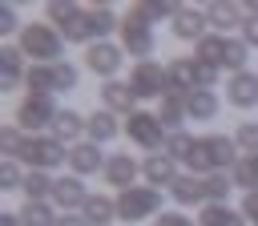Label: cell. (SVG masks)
I'll use <instances>...</instances> for the list:
<instances>
[{"label":"cell","instance_id":"cell-29","mask_svg":"<svg viewBox=\"0 0 258 226\" xmlns=\"http://www.w3.org/2000/svg\"><path fill=\"white\" fill-rule=\"evenodd\" d=\"M89 137H93L97 145L117 137V121H113V113H109V109H101V113H93V117H89Z\"/></svg>","mask_w":258,"mask_h":226},{"label":"cell","instance_id":"cell-33","mask_svg":"<svg viewBox=\"0 0 258 226\" xmlns=\"http://www.w3.org/2000/svg\"><path fill=\"white\" fill-rule=\"evenodd\" d=\"M20 44H4V89H16L20 85Z\"/></svg>","mask_w":258,"mask_h":226},{"label":"cell","instance_id":"cell-39","mask_svg":"<svg viewBox=\"0 0 258 226\" xmlns=\"http://www.w3.org/2000/svg\"><path fill=\"white\" fill-rule=\"evenodd\" d=\"M44 12H48V16H52V20H56V24H60V20H69V16H73V12H77V4H64V0H52V4H48V8H44Z\"/></svg>","mask_w":258,"mask_h":226},{"label":"cell","instance_id":"cell-43","mask_svg":"<svg viewBox=\"0 0 258 226\" xmlns=\"http://www.w3.org/2000/svg\"><path fill=\"white\" fill-rule=\"evenodd\" d=\"M242 214H246V218L258 226V190H250V194L242 198Z\"/></svg>","mask_w":258,"mask_h":226},{"label":"cell","instance_id":"cell-1","mask_svg":"<svg viewBox=\"0 0 258 226\" xmlns=\"http://www.w3.org/2000/svg\"><path fill=\"white\" fill-rule=\"evenodd\" d=\"M20 52L44 61V65H60V52H64V36L52 28V24H24L20 28Z\"/></svg>","mask_w":258,"mask_h":226},{"label":"cell","instance_id":"cell-11","mask_svg":"<svg viewBox=\"0 0 258 226\" xmlns=\"http://www.w3.org/2000/svg\"><path fill=\"white\" fill-rule=\"evenodd\" d=\"M137 174H141V165H137V157H133V153H113V157L105 161V174H101V178L121 194V190H129V186H133V178H137Z\"/></svg>","mask_w":258,"mask_h":226},{"label":"cell","instance_id":"cell-8","mask_svg":"<svg viewBox=\"0 0 258 226\" xmlns=\"http://www.w3.org/2000/svg\"><path fill=\"white\" fill-rule=\"evenodd\" d=\"M105 153H101V145L97 141H77V145H69V165H73V174L77 178H89V174H105Z\"/></svg>","mask_w":258,"mask_h":226},{"label":"cell","instance_id":"cell-44","mask_svg":"<svg viewBox=\"0 0 258 226\" xmlns=\"http://www.w3.org/2000/svg\"><path fill=\"white\" fill-rule=\"evenodd\" d=\"M12 28H16V8L4 4V8H0V32H12Z\"/></svg>","mask_w":258,"mask_h":226},{"label":"cell","instance_id":"cell-26","mask_svg":"<svg viewBox=\"0 0 258 226\" xmlns=\"http://www.w3.org/2000/svg\"><path fill=\"white\" fill-rule=\"evenodd\" d=\"M226 44H230V36H206V40H198V56L194 61H202V65H226Z\"/></svg>","mask_w":258,"mask_h":226},{"label":"cell","instance_id":"cell-38","mask_svg":"<svg viewBox=\"0 0 258 226\" xmlns=\"http://www.w3.org/2000/svg\"><path fill=\"white\" fill-rule=\"evenodd\" d=\"M24 178H28V174H20V161L8 157V161L0 165V186H4V190H24Z\"/></svg>","mask_w":258,"mask_h":226},{"label":"cell","instance_id":"cell-24","mask_svg":"<svg viewBox=\"0 0 258 226\" xmlns=\"http://www.w3.org/2000/svg\"><path fill=\"white\" fill-rule=\"evenodd\" d=\"M206 20H210L218 32H230L234 24H242V8H238V4H222V0H218V4H210V8H206Z\"/></svg>","mask_w":258,"mask_h":226},{"label":"cell","instance_id":"cell-6","mask_svg":"<svg viewBox=\"0 0 258 226\" xmlns=\"http://www.w3.org/2000/svg\"><path fill=\"white\" fill-rule=\"evenodd\" d=\"M16 161H24V165H32V170H52V165L69 161V149H64L56 137H24V149H20Z\"/></svg>","mask_w":258,"mask_h":226},{"label":"cell","instance_id":"cell-41","mask_svg":"<svg viewBox=\"0 0 258 226\" xmlns=\"http://www.w3.org/2000/svg\"><path fill=\"white\" fill-rule=\"evenodd\" d=\"M157 226H198L189 214H177V210H169V214H157Z\"/></svg>","mask_w":258,"mask_h":226},{"label":"cell","instance_id":"cell-30","mask_svg":"<svg viewBox=\"0 0 258 226\" xmlns=\"http://www.w3.org/2000/svg\"><path fill=\"white\" fill-rule=\"evenodd\" d=\"M157 117H161V125H169V129H173V125H181V121H185V97L165 93V97H161V113H157Z\"/></svg>","mask_w":258,"mask_h":226},{"label":"cell","instance_id":"cell-22","mask_svg":"<svg viewBox=\"0 0 258 226\" xmlns=\"http://www.w3.org/2000/svg\"><path fill=\"white\" fill-rule=\"evenodd\" d=\"M60 36H69V40H93V36H97V28H93L89 8H77L69 20H60ZM93 44H97V40H93Z\"/></svg>","mask_w":258,"mask_h":226},{"label":"cell","instance_id":"cell-17","mask_svg":"<svg viewBox=\"0 0 258 226\" xmlns=\"http://www.w3.org/2000/svg\"><path fill=\"white\" fill-rule=\"evenodd\" d=\"M101 101H105V109L109 113H133V89H129V81H105L101 85Z\"/></svg>","mask_w":258,"mask_h":226},{"label":"cell","instance_id":"cell-45","mask_svg":"<svg viewBox=\"0 0 258 226\" xmlns=\"http://www.w3.org/2000/svg\"><path fill=\"white\" fill-rule=\"evenodd\" d=\"M56 226H89V222H85V214H60Z\"/></svg>","mask_w":258,"mask_h":226},{"label":"cell","instance_id":"cell-19","mask_svg":"<svg viewBox=\"0 0 258 226\" xmlns=\"http://www.w3.org/2000/svg\"><path fill=\"white\" fill-rule=\"evenodd\" d=\"M81 133H89V121H85L77 109H60V113H56V121H52V137L64 145V141H77Z\"/></svg>","mask_w":258,"mask_h":226},{"label":"cell","instance_id":"cell-9","mask_svg":"<svg viewBox=\"0 0 258 226\" xmlns=\"http://www.w3.org/2000/svg\"><path fill=\"white\" fill-rule=\"evenodd\" d=\"M121 40H125V48H129L137 61H149V52L157 48L153 28H149V24H141V20H133V16H125V20H121Z\"/></svg>","mask_w":258,"mask_h":226},{"label":"cell","instance_id":"cell-28","mask_svg":"<svg viewBox=\"0 0 258 226\" xmlns=\"http://www.w3.org/2000/svg\"><path fill=\"white\" fill-rule=\"evenodd\" d=\"M177 12H181L177 4H133V8H129V16L141 20V24H149V28H153L157 20H165V16H177Z\"/></svg>","mask_w":258,"mask_h":226},{"label":"cell","instance_id":"cell-27","mask_svg":"<svg viewBox=\"0 0 258 226\" xmlns=\"http://www.w3.org/2000/svg\"><path fill=\"white\" fill-rule=\"evenodd\" d=\"M52 186H56V178H48L44 170H32V174L24 178V198H28V202H48V198H52Z\"/></svg>","mask_w":258,"mask_h":226},{"label":"cell","instance_id":"cell-35","mask_svg":"<svg viewBox=\"0 0 258 226\" xmlns=\"http://www.w3.org/2000/svg\"><path fill=\"white\" fill-rule=\"evenodd\" d=\"M89 16H93L97 36H105V32H113V28H117V12H113L109 4H93V8H89Z\"/></svg>","mask_w":258,"mask_h":226},{"label":"cell","instance_id":"cell-42","mask_svg":"<svg viewBox=\"0 0 258 226\" xmlns=\"http://www.w3.org/2000/svg\"><path fill=\"white\" fill-rule=\"evenodd\" d=\"M242 40H246L250 48H258V16H250V20H242Z\"/></svg>","mask_w":258,"mask_h":226},{"label":"cell","instance_id":"cell-7","mask_svg":"<svg viewBox=\"0 0 258 226\" xmlns=\"http://www.w3.org/2000/svg\"><path fill=\"white\" fill-rule=\"evenodd\" d=\"M121 48L117 44H109V40H97V44H89V52H85V65L97 73V77H105V81H117V69H121Z\"/></svg>","mask_w":258,"mask_h":226},{"label":"cell","instance_id":"cell-34","mask_svg":"<svg viewBox=\"0 0 258 226\" xmlns=\"http://www.w3.org/2000/svg\"><path fill=\"white\" fill-rule=\"evenodd\" d=\"M234 145L246 149V157H254V153H258V121H242V125L234 129Z\"/></svg>","mask_w":258,"mask_h":226},{"label":"cell","instance_id":"cell-2","mask_svg":"<svg viewBox=\"0 0 258 226\" xmlns=\"http://www.w3.org/2000/svg\"><path fill=\"white\" fill-rule=\"evenodd\" d=\"M149 214H161V190L157 186H129L117 194V218L121 222H145Z\"/></svg>","mask_w":258,"mask_h":226},{"label":"cell","instance_id":"cell-14","mask_svg":"<svg viewBox=\"0 0 258 226\" xmlns=\"http://www.w3.org/2000/svg\"><path fill=\"white\" fill-rule=\"evenodd\" d=\"M226 101L238 109H254L258 105V77L254 73H234L226 85Z\"/></svg>","mask_w":258,"mask_h":226},{"label":"cell","instance_id":"cell-15","mask_svg":"<svg viewBox=\"0 0 258 226\" xmlns=\"http://www.w3.org/2000/svg\"><path fill=\"white\" fill-rule=\"evenodd\" d=\"M206 24H210V20H206V8H202V12H198V8H181V12L173 16V36L198 44V40H206Z\"/></svg>","mask_w":258,"mask_h":226},{"label":"cell","instance_id":"cell-40","mask_svg":"<svg viewBox=\"0 0 258 226\" xmlns=\"http://www.w3.org/2000/svg\"><path fill=\"white\" fill-rule=\"evenodd\" d=\"M194 69H198V89H210V85L218 81V69H214V65H202V61H194Z\"/></svg>","mask_w":258,"mask_h":226},{"label":"cell","instance_id":"cell-4","mask_svg":"<svg viewBox=\"0 0 258 226\" xmlns=\"http://www.w3.org/2000/svg\"><path fill=\"white\" fill-rule=\"evenodd\" d=\"M24 85H28V93H40V97L60 93V89H77V69L64 61L60 65H32L24 73Z\"/></svg>","mask_w":258,"mask_h":226},{"label":"cell","instance_id":"cell-21","mask_svg":"<svg viewBox=\"0 0 258 226\" xmlns=\"http://www.w3.org/2000/svg\"><path fill=\"white\" fill-rule=\"evenodd\" d=\"M113 218H117V198L89 194V202H85V222H89V226H109Z\"/></svg>","mask_w":258,"mask_h":226},{"label":"cell","instance_id":"cell-13","mask_svg":"<svg viewBox=\"0 0 258 226\" xmlns=\"http://www.w3.org/2000/svg\"><path fill=\"white\" fill-rule=\"evenodd\" d=\"M202 149H206L214 174H222L226 165H238V161H234L238 145H234V137H226V133H210V137H202Z\"/></svg>","mask_w":258,"mask_h":226},{"label":"cell","instance_id":"cell-25","mask_svg":"<svg viewBox=\"0 0 258 226\" xmlns=\"http://www.w3.org/2000/svg\"><path fill=\"white\" fill-rule=\"evenodd\" d=\"M16 214H20V226H56V218H60V214H52L48 202H24Z\"/></svg>","mask_w":258,"mask_h":226},{"label":"cell","instance_id":"cell-23","mask_svg":"<svg viewBox=\"0 0 258 226\" xmlns=\"http://www.w3.org/2000/svg\"><path fill=\"white\" fill-rule=\"evenodd\" d=\"M246 222H250V218L238 214V210H230L226 202H222V206H214V202L202 206V218H198V226H246Z\"/></svg>","mask_w":258,"mask_h":226},{"label":"cell","instance_id":"cell-5","mask_svg":"<svg viewBox=\"0 0 258 226\" xmlns=\"http://www.w3.org/2000/svg\"><path fill=\"white\" fill-rule=\"evenodd\" d=\"M125 133H129V141L133 145H141V149H161L169 137H165V125H161V117L157 113H145V109H133L129 113V121H125Z\"/></svg>","mask_w":258,"mask_h":226},{"label":"cell","instance_id":"cell-36","mask_svg":"<svg viewBox=\"0 0 258 226\" xmlns=\"http://www.w3.org/2000/svg\"><path fill=\"white\" fill-rule=\"evenodd\" d=\"M246 48H250L246 40H230V44H226V69H234V73H246V56H250Z\"/></svg>","mask_w":258,"mask_h":226},{"label":"cell","instance_id":"cell-37","mask_svg":"<svg viewBox=\"0 0 258 226\" xmlns=\"http://www.w3.org/2000/svg\"><path fill=\"white\" fill-rule=\"evenodd\" d=\"M194 145H198V141H194L189 133H181V129H177V133H169V141H165V149H169V157H173V161H185V153H189Z\"/></svg>","mask_w":258,"mask_h":226},{"label":"cell","instance_id":"cell-3","mask_svg":"<svg viewBox=\"0 0 258 226\" xmlns=\"http://www.w3.org/2000/svg\"><path fill=\"white\" fill-rule=\"evenodd\" d=\"M56 105H52V97H40V93H28V97H20L16 105H12V125L20 129V133H32V129H44V125H52L56 121Z\"/></svg>","mask_w":258,"mask_h":226},{"label":"cell","instance_id":"cell-12","mask_svg":"<svg viewBox=\"0 0 258 226\" xmlns=\"http://www.w3.org/2000/svg\"><path fill=\"white\" fill-rule=\"evenodd\" d=\"M85 202H89V190H85V182L73 174V178H56V186H52V206H60L64 214H73V210H85Z\"/></svg>","mask_w":258,"mask_h":226},{"label":"cell","instance_id":"cell-18","mask_svg":"<svg viewBox=\"0 0 258 226\" xmlns=\"http://www.w3.org/2000/svg\"><path fill=\"white\" fill-rule=\"evenodd\" d=\"M218 109H222V101H218V93H214V89H194V93L185 97V117L214 121V117H218Z\"/></svg>","mask_w":258,"mask_h":226},{"label":"cell","instance_id":"cell-31","mask_svg":"<svg viewBox=\"0 0 258 226\" xmlns=\"http://www.w3.org/2000/svg\"><path fill=\"white\" fill-rule=\"evenodd\" d=\"M202 182H206V206H210V202H214V206H222V202L230 198V186H234V182H230L226 174H206Z\"/></svg>","mask_w":258,"mask_h":226},{"label":"cell","instance_id":"cell-46","mask_svg":"<svg viewBox=\"0 0 258 226\" xmlns=\"http://www.w3.org/2000/svg\"><path fill=\"white\" fill-rule=\"evenodd\" d=\"M0 226H20V214H16V210H4V214H0Z\"/></svg>","mask_w":258,"mask_h":226},{"label":"cell","instance_id":"cell-20","mask_svg":"<svg viewBox=\"0 0 258 226\" xmlns=\"http://www.w3.org/2000/svg\"><path fill=\"white\" fill-rule=\"evenodd\" d=\"M169 194H173L177 206H198V202H206V182H202L198 174H181V178L169 186Z\"/></svg>","mask_w":258,"mask_h":226},{"label":"cell","instance_id":"cell-16","mask_svg":"<svg viewBox=\"0 0 258 226\" xmlns=\"http://www.w3.org/2000/svg\"><path fill=\"white\" fill-rule=\"evenodd\" d=\"M141 174H145L149 186H157V190H161V186H173V182L181 178V174H177V161H173L169 153H149L145 165H141Z\"/></svg>","mask_w":258,"mask_h":226},{"label":"cell","instance_id":"cell-10","mask_svg":"<svg viewBox=\"0 0 258 226\" xmlns=\"http://www.w3.org/2000/svg\"><path fill=\"white\" fill-rule=\"evenodd\" d=\"M161 85H165V69L157 65V61H137V69H133V77H129V89H133V97H157L161 93Z\"/></svg>","mask_w":258,"mask_h":226},{"label":"cell","instance_id":"cell-32","mask_svg":"<svg viewBox=\"0 0 258 226\" xmlns=\"http://www.w3.org/2000/svg\"><path fill=\"white\" fill-rule=\"evenodd\" d=\"M234 186H242L246 194L258 190V153H254V157H242V161L234 165Z\"/></svg>","mask_w":258,"mask_h":226}]
</instances>
